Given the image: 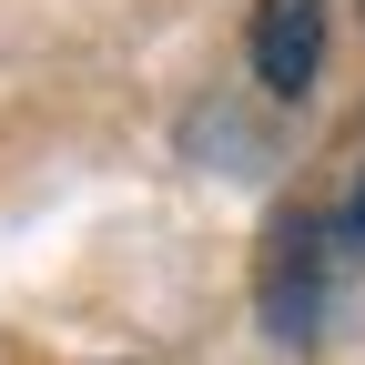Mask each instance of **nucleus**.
<instances>
[{
    "mask_svg": "<svg viewBox=\"0 0 365 365\" xmlns=\"http://www.w3.org/2000/svg\"><path fill=\"white\" fill-rule=\"evenodd\" d=\"M335 254H355L345 223H325V213H274V234H264V325L284 335V345L314 335L325 284H335Z\"/></svg>",
    "mask_w": 365,
    "mask_h": 365,
    "instance_id": "nucleus-1",
    "label": "nucleus"
},
{
    "mask_svg": "<svg viewBox=\"0 0 365 365\" xmlns=\"http://www.w3.org/2000/svg\"><path fill=\"white\" fill-rule=\"evenodd\" d=\"M314 61H325V0H264L254 11V71L274 102H294V91L314 81Z\"/></svg>",
    "mask_w": 365,
    "mask_h": 365,
    "instance_id": "nucleus-2",
    "label": "nucleus"
}]
</instances>
